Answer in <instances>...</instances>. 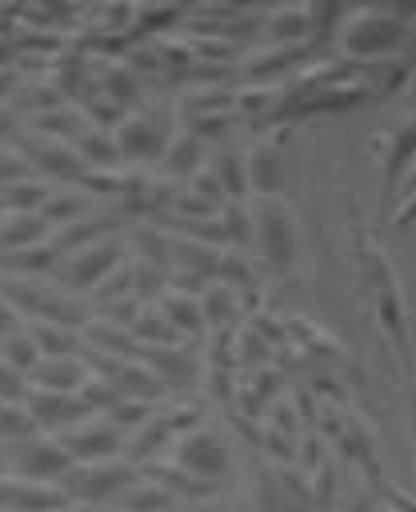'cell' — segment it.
Listing matches in <instances>:
<instances>
[{
	"label": "cell",
	"mask_w": 416,
	"mask_h": 512,
	"mask_svg": "<svg viewBox=\"0 0 416 512\" xmlns=\"http://www.w3.org/2000/svg\"><path fill=\"white\" fill-rule=\"evenodd\" d=\"M160 156H168V168L176 172V176H192L200 164V136L196 132H176L168 144H164V152Z\"/></svg>",
	"instance_id": "obj_20"
},
{
	"label": "cell",
	"mask_w": 416,
	"mask_h": 512,
	"mask_svg": "<svg viewBox=\"0 0 416 512\" xmlns=\"http://www.w3.org/2000/svg\"><path fill=\"white\" fill-rule=\"evenodd\" d=\"M164 320H168V328H200V304L192 300V296H164Z\"/></svg>",
	"instance_id": "obj_23"
},
{
	"label": "cell",
	"mask_w": 416,
	"mask_h": 512,
	"mask_svg": "<svg viewBox=\"0 0 416 512\" xmlns=\"http://www.w3.org/2000/svg\"><path fill=\"white\" fill-rule=\"evenodd\" d=\"M60 504H72L56 484L36 480H4L0 476V512H52Z\"/></svg>",
	"instance_id": "obj_10"
},
{
	"label": "cell",
	"mask_w": 416,
	"mask_h": 512,
	"mask_svg": "<svg viewBox=\"0 0 416 512\" xmlns=\"http://www.w3.org/2000/svg\"><path fill=\"white\" fill-rule=\"evenodd\" d=\"M116 500H120L128 512H172V504H176V496H172L164 484L144 480V476H136Z\"/></svg>",
	"instance_id": "obj_15"
},
{
	"label": "cell",
	"mask_w": 416,
	"mask_h": 512,
	"mask_svg": "<svg viewBox=\"0 0 416 512\" xmlns=\"http://www.w3.org/2000/svg\"><path fill=\"white\" fill-rule=\"evenodd\" d=\"M32 388H56V392H80L84 388V368L72 356H40L36 368L28 372Z\"/></svg>",
	"instance_id": "obj_12"
},
{
	"label": "cell",
	"mask_w": 416,
	"mask_h": 512,
	"mask_svg": "<svg viewBox=\"0 0 416 512\" xmlns=\"http://www.w3.org/2000/svg\"><path fill=\"white\" fill-rule=\"evenodd\" d=\"M24 176H28V160H24L20 152L0 148V188L12 184V180H24Z\"/></svg>",
	"instance_id": "obj_26"
},
{
	"label": "cell",
	"mask_w": 416,
	"mask_h": 512,
	"mask_svg": "<svg viewBox=\"0 0 416 512\" xmlns=\"http://www.w3.org/2000/svg\"><path fill=\"white\" fill-rule=\"evenodd\" d=\"M200 512H236L232 504H208V508H200Z\"/></svg>",
	"instance_id": "obj_31"
},
{
	"label": "cell",
	"mask_w": 416,
	"mask_h": 512,
	"mask_svg": "<svg viewBox=\"0 0 416 512\" xmlns=\"http://www.w3.org/2000/svg\"><path fill=\"white\" fill-rule=\"evenodd\" d=\"M24 332L32 336V344H36V352H40V356H72V352H76V332H72V328H64V324L32 320Z\"/></svg>",
	"instance_id": "obj_18"
},
{
	"label": "cell",
	"mask_w": 416,
	"mask_h": 512,
	"mask_svg": "<svg viewBox=\"0 0 416 512\" xmlns=\"http://www.w3.org/2000/svg\"><path fill=\"white\" fill-rule=\"evenodd\" d=\"M12 124H16V112H12L8 104H0V136H4V132H8Z\"/></svg>",
	"instance_id": "obj_30"
},
{
	"label": "cell",
	"mask_w": 416,
	"mask_h": 512,
	"mask_svg": "<svg viewBox=\"0 0 416 512\" xmlns=\"http://www.w3.org/2000/svg\"><path fill=\"white\" fill-rule=\"evenodd\" d=\"M56 264H60V252H56L48 240H40V244H28V248H16V252H8V260H4V268L20 272V276L52 272Z\"/></svg>",
	"instance_id": "obj_19"
},
{
	"label": "cell",
	"mask_w": 416,
	"mask_h": 512,
	"mask_svg": "<svg viewBox=\"0 0 416 512\" xmlns=\"http://www.w3.org/2000/svg\"><path fill=\"white\" fill-rule=\"evenodd\" d=\"M44 232H48V224H44L36 212H4V216H0V248H4V252L40 244Z\"/></svg>",
	"instance_id": "obj_13"
},
{
	"label": "cell",
	"mask_w": 416,
	"mask_h": 512,
	"mask_svg": "<svg viewBox=\"0 0 416 512\" xmlns=\"http://www.w3.org/2000/svg\"><path fill=\"white\" fill-rule=\"evenodd\" d=\"M272 28H276V36H296V32H304V12H280L272 20Z\"/></svg>",
	"instance_id": "obj_27"
},
{
	"label": "cell",
	"mask_w": 416,
	"mask_h": 512,
	"mask_svg": "<svg viewBox=\"0 0 416 512\" xmlns=\"http://www.w3.org/2000/svg\"><path fill=\"white\" fill-rule=\"evenodd\" d=\"M88 208V196L84 192H72V188H52L48 196H44V204H40V220L48 224V232L52 228H64V224H72V220H80V212Z\"/></svg>",
	"instance_id": "obj_16"
},
{
	"label": "cell",
	"mask_w": 416,
	"mask_h": 512,
	"mask_svg": "<svg viewBox=\"0 0 416 512\" xmlns=\"http://www.w3.org/2000/svg\"><path fill=\"white\" fill-rule=\"evenodd\" d=\"M168 448H172V464L200 484H216L228 472V444L208 428H184Z\"/></svg>",
	"instance_id": "obj_2"
},
{
	"label": "cell",
	"mask_w": 416,
	"mask_h": 512,
	"mask_svg": "<svg viewBox=\"0 0 416 512\" xmlns=\"http://www.w3.org/2000/svg\"><path fill=\"white\" fill-rule=\"evenodd\" d=\"M16 468H20L24 480L56 484L72 468V456L60 448L56 436H24L20 448H16Z\"/></svg>",
	"instance_id": "obj_5"
},
{
	"label": "cell",
	"mask_w": 416,
	"mask_h": 512,
	"mask_svg": "<svg viewBox=\"0 0 416 512\" xmlns=\"http://www.w3.org/2000/svg\"><path fill=\"white\" fill-rule=\"evenodd\" d=\"M244 172H248V188L268 200V196L280 188V152H276L272 144L252 148L248 160H244Z\"/></svg>",
	"instance_id": "obj_14"
},
{
	"label": "cell",
	"mask_w": 416,
	"mask_h": 512,
	"mask_svg": "<svg viewBox=\"0 0 416 512\" xmlns=\"http://www.w3.org/2000/svg\"><path fill=\"white\" fill-rule=\"evenodd\" d=\"M136 464L124 460V456H104V460H72V468L56 480V488L68 496V500H112L120 496L132 480H136Z\"/></svg>",
	"instance_id": "obj_1"
},
{
	"label": "cell",
	"mask_w": 416,
	"mask_h": 512,
	"mask_svg": "<svg viewBox=\"0 0 416 512\" xmlns=\"http://www.w3.org/2000/svg\"><path fill=\"white\" fill-rule=\"evenodd\" d=\"M20 404L32 416V424L48 428V432H64V428H72L96 412L80 392H56V388H32V384H28Z\"/></svg>",
	"instance_id": "obj_4"
},
{
	"label": "cell",
	"mask_w": 416,
	"mask_h": 512,
	"mask_svg": "<svg viewBox=\"0 0 416 512\" xmlns=\"http://www.w3.org/2000/svg\"><path fill=\"white\" fill-rule=\"evenodd\" d=\"M56 440L72 460H104V456H116L120 428L112 420H80V424L56 432Z\"/></svg>",
	"instance_id": "obj_6"
},
{
	"label": "cell",
	"mask_w": 416,
	"mask_h": 512,
	"mask_svg": "<svg viewBox=\"0 0 416 512\" xmlns=\"http://www.w3.org/2000/svg\"><path fill=\"white\" fill-rule=\"evenodd\" d=\"M24 156L40 168V172H48L52 180H84V172H88V164H84V156L68 144V140H56V136H28L24 140Z\"/></svg>",
	"instance_id": "obj_7"
},
{
	"label": "cell",
	"mask_w": 416,
	"mask_h": 512,
	"mask_svg": "<svg viewBox=\"0 0 416 512\" xmlns=\"http://www.w3.org/2000/svg\"><path fill=\"white\" fill-rule=\"evenodd\" d=\"M52 192V184L36 180V176H24V180H12L0 188V212H40L44 196Z\"/></svg>",
	"instance_id": "obj_17"
},
{
	"label": "cell",
	"mask_w": 416,
	"mask_h": 512,
	"mask_svg": "<svg viewBox=\"0 0 416 512\" xmlns=\"http://www.w3.org/2000/svg\"><path fill=\"white\" fill-rule=\"evenodd\" d=\"M0 360H8L16 372H32L36 368V360H40V352H36V344H32V336L28 332H12V336H4L0 340Z\"/></svg>",
	"instance_id": "obj_22"
},
{
	"label": "cell",
	"mask_w": 416,
	"mask_h": 512,
	"mask_svg": "<svg viewBox=\"0 0 416 512\" xmlns=\"http://www.w3.org/2000/svg\"><path fill=\"white\" fill-rule=\"evenodd\" d=\"M252 236H260L264 256H268V260H276V264H288V260H292V252H296L292 224H288L284 208H280V204H272V200H264V208L252 216Z\"/></svg>",
	"instance_id": "obj_11"
},
{
	"label": "cell",
	"mask_w": 416,
	"mask_h": 512,
	"mask_svg": "<svg viewBox=\"0 0 416 512\" xmlns=\"http://www.w3.org/2000/svg\"><path fill=\"white\" fill-rule=\"evenodd\" d=\"M228 312H232V292H228V284L208 288V296L200 300V316H204V320H228Z\"/></svg>",
	"instance_id": "obj_25"
},
{
	"label": "cell",
	"mask_w": 416,
	"mask_h": 512,
	"mask_svg": "<svg viewBox=\"0 0 416 512\" xmlns=\"http://www.w3.org/2000/svg\"><path fill=\"white\" fill-rule=\"evenodd\" d=\"M12 332H16V308L0 296V340H4V336H12Z\"/></svg>",
	"instance_id": "obj_28"
},
{
	"label": "cell",
	"mask_w": 416,
	"mask_h": 512,
	"mask_svg": "<svg viewBox=\"0 0 416 512\" xmlns=\"http://www.w3.org/2000/svg\"><path fill=\"white\" fill-rule=\"evenodd\" d=\"M16 84H20V80H16V68H4V64H0V104H4L8 92H16Z\"/></svg>",
	"instance_id": "obj_29"
},
{
	"label": "cell",
	"mask_w": 416,
	"mask_h": 512,
	"mask_svg": "<svg viewBox=\"0 0 416 512\" xmlns=\"http://www.w3.org/2000/svg\"><path fill=\"white\" fill-rule=\"evenodd\" d=\"M404 36V24L388 12H360L348 32H344V44L356 52V56H376V52H388L396 48Z\"/></svg>",
	"instance_id": "obj_8"
},
{
	"label": "cell",
	"mask_w": 416,
	"mask_h": 512,
	"mask_svg": "<svg viewBox=\"0 0 416 512\" xmlns=\"http://www.w3.org/2000/svg\"><path fill=\"white\" fill-rule=\"evenodd\" d=\"M120 264H124L120 240L100 236V240L80 244V248H72L68 256H60L56 272H60V284H64V288H96V284H104Z\"/></svg>",
	"instance_id": "obj_3"
},
{
	"label": "cell",
	"mask_w": 416,
	"mask_h": 512,
	"mask_svg": "<svg viewBox=\"0 0 416 512\" xmlns=\"http://www.w3.org/2000/svg\"><path fill=\"white\" fill-rule=\"evenodd\" d=\"M28 392V376L16 372L8 360H0V404H20Z\"/></svg>",
	"instance_id": "obj_24"
},
{
	"label": "cell",
	"mask_w": 416,
	"mask_h": 512,
	"mask_svg": "<svg viewBox=\"0 0 416 512\" xmlns=\"http://www.w3.org/2000/svg\"><path fill=\"white\" fill-rule=\"evenodd\" d=\"M164 144H168L164 128H160L152 116H144V112L124 116V120L116 124V136H112V148H116V156H124V160H152V156L164 152Z\"/></svg>",
	"instance_id": "obj_9"
},
{
	"label": "cell",
	"mask_w": 416,
	"mask_h": 512,
	"mask_svg": "<svg viewBox=\"0 0 416 512\" xmlns=\"http://www.w3.org/2000/svg\"><path fill=\"white\" fill-rule=\"evenodd\" d=\"M52 512H80V508H72V504H60V508H52Z\"/></svg>",
	"instance_id": "obj_32"
},
{
	"label": "cell",
	"mask_w": 416,
	"mask_h": 512,
	"mask_svg": "<svg viewBox=\"0 0 416 512\" xmlns=\"http://www.w3.org/2000/svg\"><path fill=\"white\" fill-rule=\"evenodd\" d=\"M212 176H216V184H220V192H224L228 200H240V196L248 192V172H244L240 156H232V152L216 156V164H212Z\"/></svg>",
	"instance_id": "obj_21"
}]
</instances>
